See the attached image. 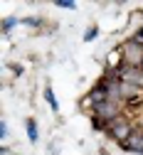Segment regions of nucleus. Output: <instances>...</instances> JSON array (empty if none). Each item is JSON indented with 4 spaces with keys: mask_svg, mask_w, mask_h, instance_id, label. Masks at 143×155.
<instances>
[{
    "mask_svg": "<svg viewBox=\"0 0 143 155\" xmlns=\"http://www.w3.org/2000/svg\"><path fill=\"white\" fill-rule=\"evenodd\" d=\"M15 25H22V17H15V15H10V17H5V20H3V25H0V27H3V32L8 35Z\"/></svg>",
    "mask_w": 143,
    "mask_h": 155,
    "instance_id": "obj_8",
    "label": "nucleus"
},
{
    "mask_svg": "<svg viewBox=\"0 0 143 155\" xmlns=\"http://www.w3.org/2000/svg\"><path fill=\"white\" fill-rule=\"evenodd\" d=\"M22 25H27V27H39V25H42V17H22Z\"/></svg>",
    "mask_w": 143,
    "mask_h": 155,
    "instance_id": "obj_12",
    "label": "nucleus"
},
{
    "mask_svg": "<svg viewBox=\"0 0 143 155\" xmlns=\"http://www.w3.org/2000/svg\"><path fill=\"white\" fill-rule=\"evenodd\" d=\"M10 69H12V74H15V76L22 74V64H10Z\"/></svg>",
    "mask_w": 143,
    "mask_h": 155,
    "instance_id": "obj_15",
    "label": "nucleus"
},
{
    "mask_svg": "<svg viewBox=\"0 0 143 155\" xmlns=\"http://www.w3.org/2000/svg\"><path fill=\"white\" fill-rule=\"evenodd\" d=\"M96 37H99V27H96V25H89V27H87V32H84V37H81V40H84V42H94Z\"/></svg>",
    "mask_w": 143,
    "mask_h": 155,
    "instance_id": "obj_9",
    "label": "nucleus"
},
{
    "mask_svg": "<svg viewBox=\"0 0 143 155\" xmlns=\"http://www.w3.org/2000/svg\"><path fill=\"white\" fill-rule=\"evenodd\" d=\"M25 130H27V140H30V143H37L39 128H37V121H35V118H27V121H25Z\"/></svg>",
    "mask_w": 143,
    "mask_h": 155,
    "instance_id": "obj_6",
    "label": "nucleus"
},
{
    "mask_svg": "<svg viewBox=\"0 0 143 155\" xmlns=\"http://www.w3.org/2000/svg\"><path fill=\"white\" fill-rule=\"evenodd\" d=\"M91 116H96V118L111 123V121L121 118V116H126V113H124V104H118V101H104V104H96V106H94Z\"/></svg>",
    "mask_w": 143,
    "mask_h": 155,
    "instance_id": "obj_2",
    "label": "nucleus"
},
{
    "mask_svg": "<svg viewBox=\"0 0 143 155\" xmlns=\"http://www.w3.org/2000/svg\"><path fill=\"white\" fill-rule=\"evenodd\" d=\"M91 128H94V130H99V133H106L109 123H106V121H101V118H96V116H91Z\"/></svg>",
    "mask_w": 143,
    "mask_h": 155,
    "instance_id": "obj_10",
    "label": "nucleus"
},
{
    "mask_svg": "<svg viewBox=\"0 0 143 155\" xmlns=\"http://www.w3.org/2000/svg\"><path fill=\"white\" fill-rule=\"evenodd\" d=\"M141 69H143V64H141Z\"/></svg>",
    "mask_w": 143,
    "mask_h": 155,
    "instance_id": "obj_17",
    "label": "nucleus"
},
{
    "mask_svg": "<svg viewBox=\"0 0 143 155\" xmlns=\"http://www.w3.org/2000/svg\"><path fill=\"white\" fill-rule=\"evenodd\" d=\"M57 8L59 10H77V3L74 0H57Z\"/></svg>",
    "mask_w": 143,
    "mask_h": 155,
    "instance_id": "obj_11",
    "label": "nucleus"
},
{
    "mask_svg": "<svg viewBox=\"0 0 143 155\" xmlns=\"http://www.w3.org/2000/svg\"><path fill=\"white\" fill-rule=\"evenodd\" d=\"M0 155H10V148L3 143V145H0Z\"/></svg>",
    "mask_w": 143,
    "mask_h": 155,
    "instance_id": "obj_16",
    "label": "nucleus"
},
{
    "mask_svg": "<svg viewBox=\"0 0 143 155\" xmlns=\"http://www.w3.org/2000/svg\"><path fill=\"white\" fill-rule=\"evenodd\" d=\"M42 96H45V101H47V106L57 113L59 111V101H57V96H54V89L52 86H45V91H42Z\"/></svg>",
    "mask_w": 143,
    "mask_h": 155,
    "instance_id": "obj_7",
    "label": "nucleus"
},
{
    "mask_svg": "<svg viewBox=\"0 0 143 155\" xmlns=\"http://www.w3.org/2000/svg\"><path fill=\"white\" fill-rule=\"evenodd\" d=\"M131 40H133V42H136V45H141V47H143V27H141V30H136V32H133V37H131Z\"/></svg>",
    "mask_w": 143,
    "mask_h": 155,
    "instance_id": "obj_14",
    "label": "nucleus"
},
{
    "mask_svg": "<svg viewBox=\"0 0 143 155\" xmlns=\"http://www.w3.org/2000/svg\"><path fill=\"white\" fill-rule=\"evenodd\" d=\"M121 49V54H124V64H131V67H141L143 64V47L141 45H136L131 37L118 47Z\"/></svg>",
    "mask_w": 143,
    "mask_h": 155,
    "instance_id": "obj_3",
    "label": "nucleus"
},
{
    "mask_svg": "<svg viewBox=\"0 0 143 155\" xmlns=\"http://www.w3.org/2000/svg\"><path fill=\"white\" fill-rule=\"evenodd\" d=\"M118 71H121V81H126V84H136V86H143V69H141V67L121 64Z\"/></svg>",
    "mask_w": 143,
    "mask_h": 155,
    "instance_id": "obj_4",
    "label": "nucleus"
},
{
    "mask_svg": "<svg viewBox=\"0 0 143 155\" xmlns=\"http://www.w3.org/2000/svg\"><path fill=\"white\" fill-rule=\"evenodd\" d=\"M121 148L128 153H136V155H143V126H136L133 133L128 135V140L121 143Z\"/></svg>",
    "mask_w": 143,
    "mask_h": 155,
    "instance_id": "obj_5",
    "label": "nucleus"
},
{
    "mask_svg": "<svg viewBox=\"0 0 143 155\" xmlns=\"http://www.w3.org/2000/svg\"><path fill=\"white\" fill-rule=\"evenodd\" d=\"M8 133H10V130H8V121H5V118H0V143L8 138Z\"/></svg>",
    "mask_w": 143,
    "mask_h": 155,
    "instance_id": "obj_13",
    "label": "nucleus"
},
{
    "mask_svg": "<svg viewBox=\"0 0 143 155\" xmlns=\"http://www.w3.org/2000/svg\"><path fill=\"white\" fill-rule=\"evenodd\" d=\"M133 128H136V126L126 118V116H121V118H116V121H111V123H109L106 135H109L111 140H116V143L121 145V143H126V140H128V135L133 133Z\"/></svg>",
    "mask_w": 143,
    "mask_h": 155,
    "instance_id": "obj_1",
    "label": "nucleus"
}]
</instances>
